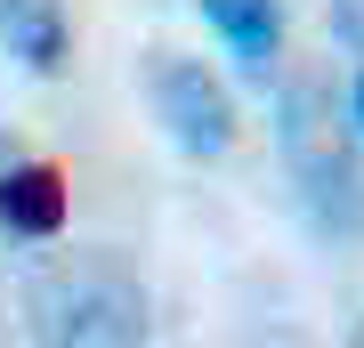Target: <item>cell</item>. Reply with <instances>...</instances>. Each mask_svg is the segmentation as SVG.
<instances>
[{
  "label": "cell",
  "mask_w": 364,
  "mask_h": 348,
  "mask_svg": "<svg viewBox=\"0 0 364 348\" xmlns=\"http://www.w3.org/2000/svg\"><path fill=\"white\" fill-rule=\"evenodd\" d=\"M275 154L291 170V194L324 235H364V162H356V122L332 97L324 73H291L275 97Z\"/></svg>",
  "instance_id": "6da1fadb"
},
{
  "label": "cell",
  "mask_w": 364,
  "mask_h": 348,
  "mask_svg": "<svg viewBox=\"0 0 364 348\" xmlns=\"http://www.w3.org/2000/svg\"><path fill=\"white\" fill-rule=\"evenodd\" d=\"M41 340H65V348H114V340H146L154 316H146V292L122 259H81V268L49 275L33 292Z\"/></svg>",
  "instance_id": "7a4b0ae2"
},
{
  "label": "cell",
  "mask_w": 364,
  "mask_h": 348,
  "mask_svg": "<svg viewBox=\"0 0 364 348\" xmlns=\"http://www.w3.org/2000/svg\"><path fill=\"white\" fill-rule=\"evenodd\" d=\"M138 97H146V114L162 122V138L178 146L186 162H219L235 146V97H227V81L210 73L203 57L146 49L138 57Z\"/></svg>",
  "instance_id": "3957f363"
},
{
  "label": "cell",
  "mask_w": 364,
  "mask_h": 348,
  "mask_svg": "<svg viewBox=\"0 0 364 348\" xmlns=\"http://www.w3.org/2000/svg\"><path fill=\"white\" fill-rule=\"evenodd\" d=\"M65 211H73V194H65V170L57 162H41V154L0 162V227L9 235L49 243V235H65Z\"/></svg>",
  "instance_id": "277c9868"
},
{
  "label": "cell",
  "mask_w": 364,
  "mask_h": 348,
  "mask_svg": "<svg viewBox=\"0 0 364 348\" xmlns=\"http://www.w3.org/2000/svg\"><path fill=\"white\" fill-rule=\"evenodd\" d=\"M0 49L33 81H57L73 65V9L65 0H0Z\"/></svg>",
  "instance_id": "5b68a950"
},
{
  "label": "cell",
  "mask_w": 364,
  "mask_h": 348,
  "mask_svg": "<svg viewBox=\"0 0 364 348\" xmlns=\"http://www.w3.org/2000/svg\"><path fill=\"white\" fill-rule=\"evenodd\" d=\"M203 25L227 41V57L243 73H267L275 49H284V0H195Z\"/></svg>",
  "instance_id": "8992f818"
},
{
  "label": "cell",
  "mask_w": 364,
  "mask_h": 348,
  "mask_svg": "<svg viewBox=\"0 0 364 348\" xmlns=\"http://www.w3.org/2000/svg\"><path fill=\"white\" fill-rule=\"evenodd\" d=\"M332 41L348 57H364V0H332Z\"/></svg>",
  "instance_id": "52a82bcc"
},
{
  "label": "cell",
  "mask_w": 364,
  "mask_h": 348,
  "mask_svg": "<svg viewBox=\"0 0 364 348\" xmlns=\"http://www.w3.org/2000/svg\"><path fill=\"white\" fill-rule=\"evenodd\" d=\"M348 122H356V138H364V65L348 73Z\"/></svg>",
  "instance_id": "ba28073f"
},
{
  "label": "cell",
  "mask_w": 364,
  "mask_h": 348,
  "mask_svg": "<svg viewBox=\"0 0 364 348\" xmlns=\"http://www.w3.org/2000/svg\"><path fill=\"white\" fill-rule=\"evenodd\" d=\"M9 154H25V146H16V138H0V162H9Z\"/></svg>",
  "instance_id": "9c48e42d"
}]
</instances>
